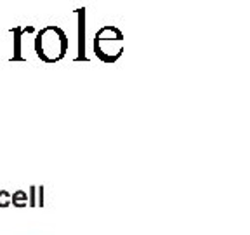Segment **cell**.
Masks as SVG:
<instances>
[{
  "label": "cell",
  "instance_id": "6da1fadb",
  "mask_svg": "<svg viewBox=\"0 0 250 235\" xmlns=\"http://www.w3.org/2000/svg\"><path fill=\"white\" fill-rule=\"evenodd\" d=\"M35 51L45 63H56L64 58L68 51L66 33L58 26H45L40 30L35 40Z\"/></svg>",
  "mask_w": 250,
  "mask_h": 235
},
{
  "label": "cell",
  "instance_id": "7a4b0ae2",
  "mask_svg": "<svg viewBox=\"0 0 250 235\" xmlns=\"http://www.w3.org/2000/svg\"><path fill=\"white\" fill-rule=\"evenodd\" d=\"M94 47H96V54L103 61L113 63L120 58L122 51H124V35L115 26H103L96 33Z\"/></svg>",
  "mask_w": 250,
  "mask_h": 235
},
{
  "label": "cell",
  "instance_id": "3957f363",
  "mask_svg": "<svg viewBox=\"0 0 250 235\" xmlns=\"http://www.w3.org/2000/svg\"><path fill=\"white\" fill-rule=\"evenodd\" d=\"M11 202L14 204L16 208H24L28 206V193L20 190V192H14V195L11 197Z\"/></svg>",
  "mask_w": 250,
  "mask_h": 235
},
{
  "label": "cell",
  "instance_id": "277c9868",
  "mask_svg": "<svg viewBox=\"0 0 250 235\" xmlns=\"http://www.w3.org/2000/svg\"><path fill=\"white\" fill-rule=\"evenodd\" d=\"M11 193L5 190H0V208H9L11 206Z\"/></svg>",
  "mask_w": 250,
  "mask_h": 235
}]
</instances>
